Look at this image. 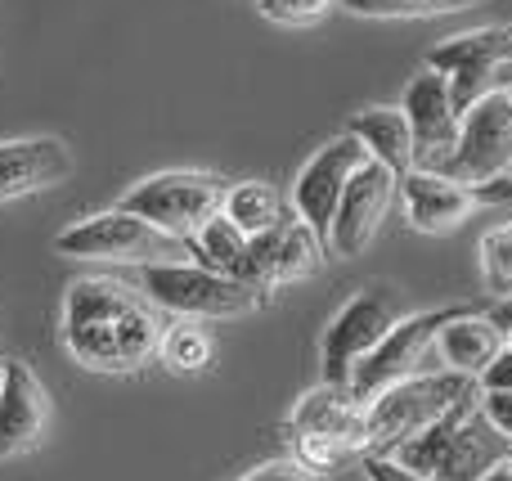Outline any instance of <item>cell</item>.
Segmentation results:
<instances>
[{"mask_svg":"<svg viewBox=\"0 0 512 481\" xmlns=\"http://www.w3.org/2000/svg\"><path fill=\"white\" fill-rule=\"evenodd\" d=\"M158 306L122 279H77L63 302V342L72 360L104 374L144 369L162 347Z\"/></svg>","mask_w":512,"mask_h":481,"instance_id":"1","label":"cell"},{"mask_svg":"<svg viewBox=\"0 0 512 481\" xmlns=\"http://www.w3.org/2000/svg\"><path fill=\"white\" fill-rule=\"evenodd\" d=\"M396 459L427 481H481L512 459V441L486 419L481 401H472L441 419L432 432L405 441Z\"/></svg>","mask_w":512,"mask_h":481,"instance_id":"2","label":"cell"},{"mask_svg":"<svg viewBox=\"0 0 512 481\" xmlns=\"http://www.w3.org/2000/svg\"><path fill=\"white\" fill-rule=\"evenodd\" d=\"M481 401L477 378L450 374V369H427V374L409 378V383L382 392L378 401H369V450L378 455H396L405 441L432 432L441 419H450L454 410Z\"/></svg>","mask_w":512,"mask_h":481,"instance_id":"3","label":"cell"},{"mask_svg":"<svg viewBox=\"0 0 512 481\" xmlns=\"http://www.w3.org/2000/svg\"><path fill=\"white\" fill-rule=\"evenodd\" d=\"M54 248L63 257L77 261H122V266H180V261H194V248L185 239H171L158 225L140 221V216L122 212H95L86 221L68 225V230L54 239Z\"/></svg>","mask_w":512,"mask_h":481,"instance_id":"4","label":"cell"},{"mask_svg":"<svg viewBox=\"0 0 512 481\" xmlns=\"http://www.w3.org/2000/svg\"><path fill=\"white\" fill-rule=\"evenodd\" d=\"M225 194H230V185L221 176H207V171H158V176L140 180L117 207L158 225L171 239L189 243L212 216L225 212Z\"/></svg>","mask_w":512,"mask_h":481,"instance_id":"5","label":"cell"},{"mask_svg":"<svg viewBox=\"0 0 512 481\" xmlns=\"http://www.w3.org/2000/svg\"><path fill=\"white\" fill-rule=\"evenodd\" d=\"M423 68L450 81V99L459 113L477 108L481 99L512 90V27H477V32L445 36L432 45Z\"/></svg>","mask_w":512,"mask_h":481,"instance_id":"6","label":"cell"},{"mask_svg":"<svg viewBox=\"0 0 512 481\" xmlns=\"http://www.w3.org/2000/svg\"><path fill=\"white\" fill-rule=\"evenodd\" d=\"M405 302L396 288L373 284L364 293H355L342 311L333 315V324L324 329L319 342V365H324V383L328 387H351V374L364 360L378 351V342L405 320Z\"/></svg>","mask_w":512,"mask_h":481,"instance_id":"7","label":"cell"},{"mask_svg":"<svg viewBox=\"0 0 512 481\" xmlns=\"http://www.w3.org/2000/svg\"><path fill=\"white\" fill-rule=\"evenodd\" d=\"M140 284H144V297L158 311H171L180 320H234V315H248L265 302L261 288L230 275H216V270H203L198 261L149 266L140 275Z\"/></svg>","mask_w":512,"mask_h":481,"instance_id":"8","label":"cell"},{"mask_svg":"<svg viewBox=\"0 0 512 481\" xmlns=\"http://www.w3.org/2000/svg\"><path fill=\"white\" fill-rule=\"evenodd\" d=\"M459 311L463 306H441V311L405 315V320L378 342V351L351 374V387H346V392H351L360 405H369V401H378L382 392H391V387L427 374L423 365H427V356H436V333H441L445 320H454Z\"/></svg>","mask_w":512,"mask_h":481,"instance_id":"9","label":"cell"},{"mask_svg":"<svg viewBox=\"0 0 512 481\" xmlns=\"http://www.w3.org/2000/svg\"><path fill=\"white\" fill-rule=\"evenodd\" d=\"M414 131V171H436L441 176L450 167L454 149H459V131H463V113L450 99V81L432 68H418V77L405 86L400 99Z\"/></svg>","mask_w":512,"mask_h":481,"instance_id":"10","label":"cell"},{"mask_svg":"<svg viewBox=\"0 0 512 481\" xmlns=\"http://www.w3.org/2000/svg\"><path fill=\"white\" fill-rule=\"evenodd\" d=\"M512 171V99L490 95L477 108L463 113V131H459V149H454L450 167L441 176L459 180V185H486L495 176Z\"/></svg>","mask_w":512,"mask_h":481,"instance_id":"11","label":"cell"},{"mask_svg":"<svg viewBox=\"0 0 512 481\" xmlns=\"http://www.w3.org/2000/svg\"><path fill=\"white\" fill-rule=\"evenodd\" d=\"M364 162H369L364 144L346 131V135H337V140H328L324 149L301 167L297 185H292V212H297V221H306L324 243H328V225H333V216H337V203H342L346 185H351V176L364 167Z\"/></svg>","mask_w":512,"mask_h":481,"instance_id":"12","label":"cell"},{"mask_svg":"<svg viewBox=\"0 0 512 481\" xmlns=\"http://www.w3.org/2000/svg\"><path fill=\"white\" fill-rule=\"evenodd\" d=\"M396 194H400V176L369 158L351 176L342 203H337V216H333V225H328V248H333L337 257L364 252L373 243V234L382 230V221H387Z\"/></svg>","mask_w":512,"mask_h":481,"instance_id":"13","label":"cell"},{"mask_svg":"<svg viewBox=\"0 0 512 481\" xmlns=\"http://www.w3.org/2000/svg\"><path fill=\"white\" fill-rule=\"evenodd\" d=\"M328 257V243L310 230L306 221H288L270 234H256L248 239V270H243V284L270 288L279 284H297V279H310Z\"/></svg>","mask_w":512,"mask_h":481,"instance_id":"14","label":"cell"},{"mask_svg":"<svg viewBox=\"0 0 512 481\" xmlns=\"http://www.w3.org/2000/svg\"><path fill=\"white\" fill-rule=\"evenodd\" d=\"M72 176V149L54 135L0 140V203L54 189Z\"/></svg>","mask_w":512,"mask_h":481,"instance_id":"15","label":"cell"},{"mask_svg":"<svg viewBox=\"0 0 512 481\" xmlns=\"http://www.w3.org/2000/svg\"><path fill=\"white\" fill-rule=\"evenodd\" d=\"M45 423H50V401L45 387L27 365H5L0 369V459L23 455L41 441Z\"/></svg>","mask_w":512,"mask_h":481,"instance_id":"16","label":"cell"},{"mask_svg":"<svg viewBox=\"0 0 512 481\" xmlns=\"http://www.w3.org/2000/svg\"><path fill=\"white\" fill-rule=\"evenodd\" d=\"M400 203H405L409 225L423 234H450L477 212L472 189L450 176H436V171H409V176H400Z\"/></svg>","mask_w":512,"mask_h":481,"instance_id":"17","label":"cell"},{"mask_svg":"<svg viewBox=\"0 0 512 481\" xmlns=\"http://www.w3.org/2000/svg\"><path fill=\"white\" fill-rule=\"evenodd\" d=\"M292 437H337L355 450H369V405H360L346 387H315L297 401L288 419Z\"/></svg>","mask_w":512,"mask_h":481,"instance_id":"18","label":"cell"},{"mask_svg":"<svg viewBox=\"0 0 512 481\" xmlns=\"http://www.w3.org/2000/svg\"><path fill=\"white\" fill-rule=\"evenodd\" d=\"M504 329L495 324V315H481L472 306H463L454 320H445V329L436 333V360H441L450 374L477 378L504 356Z\"/></svg>","mask_w":512,"mask_h":481,"instance_id":"19","label":"cell"},{"mask_svg":"<svg viewBox=\"0 0 512 481\" xmlns=\"http://www.w3.org/2000/svg\"><path fill=\"white\" fill-rule=\"evenodd\" d=\"M351 135L364 144L373 162H382L396 176H409L414 171V131H409L405 108L391 104H369L351 117Z\"/></svg>","mask_w":512,"mask_h":481,"instance_id":"20","label":"cell"},{"mask_svg":"<svg viewBox=\"0 0 512 481\" xmlns=\"http://www.w3.org/2000/svg\"><path fill=\"white\" fill-rule=\"evenodd\" d=\"M225 216H230V221L239 225L248 239L279 230V225H288V221H297L292 198H283L279 189L265 185V180H243V185H230V194H225Z\"/></svg>","mask_w":512,"mask_h":481,"instance_id":"21","label":"cell"},{"mask_svg":"<svg viewBox=\"0 0 512 481\" xmlns=\"http://www.w3.org/2000/svg\"><path fill=\"white\" fill-rule=\"evenodd\" d=\"M189 248H194V261H198V266H203V270H216V275L243 279V270H248V234H243L225 212L212 216V221H207L203 230L189 239Z\"/></svg>","mask_w":512,"mask_h":481,"instance_id":"22","label":"cell"},{"mask_svg":"<svg viewBox=\"0 0 512 481\" xmlns=\"http://www.w3.org/2000/svg\"><path fill=\"white\" fill-rule=\"evenodd\" d=\"M158 356L167 360L171 369H180V374H198V369L212 365L216 347H212V333H207L198 320H180V324H171V329L162 333Z\"/></svg>","mask_w":512,"mask_h":481,"instance_id":"23","label":"cell"},{"mask_svg":"<svg viewBox=\"0 0 512 481\" xmlns=\"http://www.w3.org/2000/svg\"><path fill=\"white\" fill-rule=\"evenodd\" d=\"M481 279L499 302H512V221L481 234Z\"/></svg>","mask_w":512,"mask_h":481,"instance_id":"24","label":"cell"},{"mask_svg":"<svg viewBox=\"0 0 512 481\" xmlns=\"http://www.w3.org/2000/svg\"><path fill=\"white\" fill-rule=\"evenodd\" d=\"M342 9L360 18H436V14H459L481 0H337Z\"/></svg>","mask_w":512,"mask_h":481,"instance_id":"25","label":"cell"},{"mask_svg":"<svg viewBox=\"0 0 512 481\" xmlns=\"http://www.w3.org/2000/svg\"><path fill=\"white\" fill-rule=\"evenodd\" d=\"M297 441V464L301 468H310V473H328V468H337V464H346L351 455H360L355 446H346V441H337V437H292Z\"/></svg>","mask_w":512,"mask_h":481,"instance_id":"26","label":"cell"},{"mask_svg":"<svg viewBox=\"0 0 512 481\" xmlns=\"http://www.w3.org/2000/svg\"><path fill=\"white\" fill-rule=\"evenodd\" d=\"M337 0H256L270 23H283V27H306V23H319V18L333 9Z\"/></svg>","mask_w":512,"mask_h":481,"instance_id":"27","label":"cell"},{"mask_svg":"<svg viewBox=\"0 0 512 481\" xmlns=\"http://www.w3.org/2000/svg\"><path fill=\"white\" fill-rule=\"evenodd\" d=\"M364 477L369 481H427V477H418L414 468H405L396 455H378V450H369L364 455Z\"/></svg>","mask_w":512,"mask_h":481,"instance_id":"28","label":"cell"},{"mask_svg":"<svg viewBox=\"0 0 512 481\" xmlns=\"http://www.w3.org/2000/svg\"><path fill=\"white\" fill-rule=\"evenodd\" d=\"M243 481H319L310 468H301L297 459H274V464H261V468H252Z\"/></svg>","mask_w":512,"mask_h":481,"instance_id":"29","label":"cell"},{"mask_svg":"<svg viewBox=\"0 0 512 481\" xmlns=\"http://www.w3.org/2000/svg\"><path fill=\"white\" fill-rule=\"evenodd\" d=\"M481 410L512 441V392H481Z\"/></svg>","mask_w":512,"mask_h":481,"instance_id":"30","label":"cell"},{"mask_svg":"<svg viewBox=\"0 0 512 481\" xmlns=\"http://www.w3.org/2000/svg\"><path fill=\"white\" fill-rule=\"evenodd\" d=\"M468 189H472V198H477V207H512V171L486 180V185H468Z\"/></svg>","mask_w":512,"mask_h":481,"instance_id":"31","label":"cell"},{"mask_svg":"<svg viewBox=\"0 0 512 481\" xmlns=\"http://www.w3.org/2000/svg\"><path fill=\"white\" fill-rule=\"evenodd\" d=\"M481 392H512V351L504 347V356L481 374Z\"/></svg>","mask_w":512,"mask_h":481,"instance_id":"32","label":"cell"},{"mask_svg":"<svg viewBox=\"0 0 512 481\" xmlns=\"http://www.w3.org/2000/svg\"><path fill=\"white\" fill-rule=\"evenodd\" d=\"M495 324L504 329V342H508V351H512V302H508V311H495Z\"/></svg>","mask_w":512,"mask_h":481,"instance_id":"33","label":"cell"},{"mask_svg":"<svg viewBox=\"0 0 512 481\" xmlns=\"http://www.w3.org/2000/svg\"><path fill=\"white\" fill-rule=\"evenodd\" d=\"M481 481H512V468L504 464V468H495V473H486V477H481Z\"/></svg>","mask_w":512,"mask_h":481,"instance_id":"34","label":"cell"},{"mask_svg":"<svg viewBox=\"0 0 512 481\" xmlns=\"http://www.w3.org/2000/svg\"><path fill=\"white\" fill-rule=\"evenodd\" d=\"M508 468H512V459H508Z\"/></svg>","mask_w":512,"mask_h":481,"instance_id":"35","label":"cell"},{"mask_svg":"<svg viewBox=\"0 0 512 481\" xmlns=\"http://www.w3.org/2000/svg\"><path fill=\"white\" fill-rule=\"evenodd\" d=\"M508 99H512V90H508Z\"/></svg>","mask_w":512,"mask_h":481,"instance_id":"36","label":"cell"},{"mask_svg":"<svg viewBox=\"0 0 512 481\" xmlns=\"http://www.w3.org/2000/svg\"><path fill=\"white\" fill-rule=\"evenodd\" d=\"M0 369H5V365H0Z\"/></svg>","mask_w":512,"mask_h":481,"instance_id":"37","label":"cell"}]
</instances>
